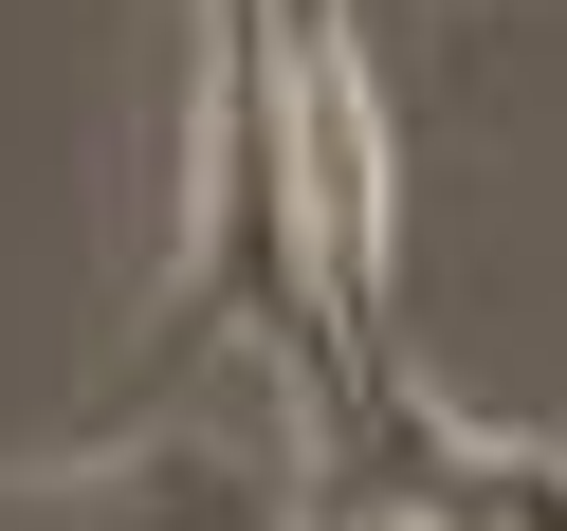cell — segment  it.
<instances>
[{"label": "cell", "mask_w": 567, "mask_h": 531, "mask_svg": "<svg viewBox=\"0 0 567 531\" xmlns=\"http://www.w3.org/2000/svg\"><path fill=\"white\" fill-rule=\"evenodd\" d=\"M275 129H293V238L348 348H384V92L348 0H275Z\"/></svg>", "instance_id": "cell-1"}, {"label": "cell", "mask_w": 567, "mask_h": 531, "mask_svg": "<svg viewBox=\"0 0 567 531\" xmlns=\"http://www.w3.org/2000/svg\"><path fill=\"white\" fill-rule=\"evenodd\" d=\"M0 531H311V477H238L220 440L111 458V477H0Z\"/></svg>", "instance_id": "cell-2"}, {"label": "cell", "mask_w": 567, "mask_h": 531, "mask_svg": "<svg viewBox=\"0 0 567 531\" xmlns=\"http://www.w3.org/2000/svg\"><path fill=\"white\" fill-rule=\"evenodd\" d=\"M311 531H384V513H367V494H348V477H311Z\"/></svg>", "instance_id": "cell-3"}]
</instances>
